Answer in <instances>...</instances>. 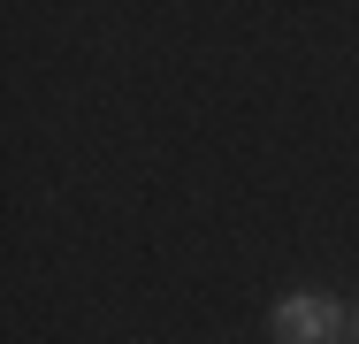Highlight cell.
I'll list each match as a JSON object with an SVG mask.
<instances>
[{
	"label": "cell",
	"instance_id": "7a4b0ae2",
	"mask_svg": "<svg viewBox=\"0 0 359 344\" xmlns=\"http://www.w3.org/2000/svg\"><path fill=\"white\" fill-rule=\"evenodd\" d=\"M352 344H359V306H352Z\"/></svg>",
	"mask_w": 359,
	"mask_h": 344
},
{
	"label": "cell",
	"instance_id": "6da1fadb",
	"mask_svg": "<svg viewBox=\"0 0 359 344\" xmlns=\"http://www.w3.org/2000/svg\"><path fill=\"white\" fill-rule=\"evenodd\" d=\"M268 329H276V344H352V306L329 291H290V298H276Z\"/></svg>",
	"mask_w": 359,
	"mask_h": 344
}]
</instances>
